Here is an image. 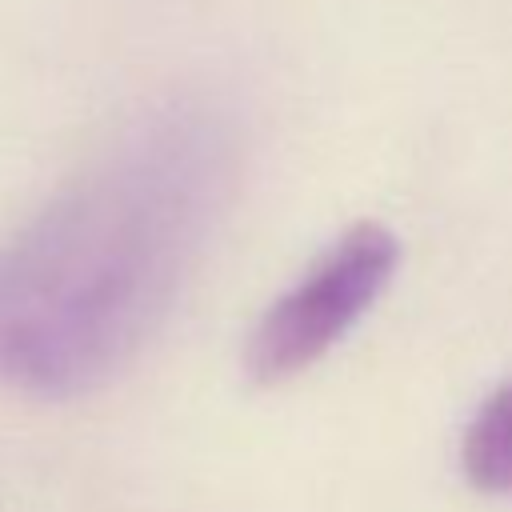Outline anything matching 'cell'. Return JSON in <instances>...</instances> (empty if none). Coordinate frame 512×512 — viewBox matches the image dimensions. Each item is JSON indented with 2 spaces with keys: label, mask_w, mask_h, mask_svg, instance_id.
<instances>
[{
  "label": "cell",
  "mask_w": 512,
  "mask_h": 512,
  "mask_svg": "<svg viewBox=\"0 0 512 512\" xmlns=\"http://www.w3.org/2000/svg\"><path fill=\"white\" fill-rule=\"evenodd\" d=\"M396 264L400 244L384 224H352L284 296L264 308L244 348L248 376L256 384H284L324 360L380 300Z\"/></svg>",
  "instance_id": "2"
},
{
  "label": "cell",
  "mask_w": 512,
  "mask_h": 512,
  "mask_svg": "<svg viewBox=\"0 0 512 512\" xmlns=\"http://www.w3.org/2000/svg\"><path fill=\"white\" fill-rule=\"evenodd\" d=\"M236 180L204 100L144 112L0 248V384L64 400L108 384L164 324Z\"/></svg>",
  "instance_id": "1"
},
{
  "label": "cell",
  "mask_w": 512,
  "mask_h": 512,
  "mask_svg": "<svg viewBox=\"0 0 512 512\" xmlns=\"http://www.w3.org/2000/svg\"><path fill=\"white\" fill-rule=\"evenodd\" d=\"M460 468L484 496H512V376L488 392L460 440Z\"/></svg>",
  "instance_id": "3"
}]
</instances>
